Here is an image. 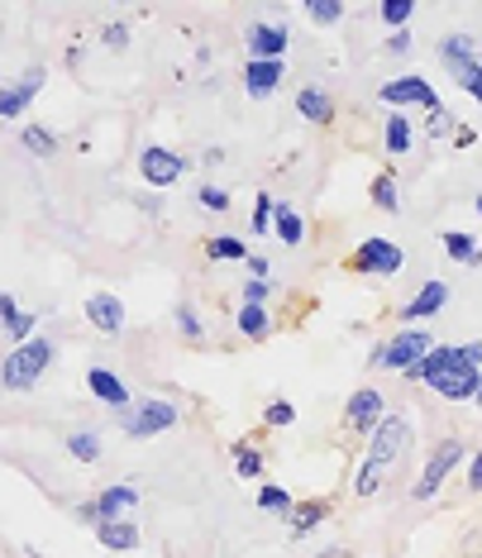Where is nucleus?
<instances>
[{"label":"nucleus","instance_id":"3","mask_svg":"<svg viewBox=\"0 0 482 558\" xmlns=\"http://www.w3.org/2000/svg\"><path fill=\"white\" fill-rule=\"evenodd\" d=\"M53 363V339H29V344L10 349L5 363H0V387L5 391H29Z\"/></svg>","mask_w":482,"mask_h":558},{"label":"nucleus","instance_id":"32","mask_svg":"<svg viewBox=\"0 0 482 558\" xmlns=\"http://www.w3.org/2000/svg\"><path fill=\"white\" fill-rule=\"evenodd\" d=\"M273 215H277V201L268 192H258V196H253V225H249V230L253 234H268L273 230Z\"/></svg>","mask_w":482,"mask_h":558},{"label":"nucleus","instance_id":"18","mask_svg":"<svg viewBox=\"0 0 482 558\" xmlns=\"http://www.w3.org/2000/svg\"><path fill=\"white\" fill-rule=\"evenodd\" d=\"M96 506H100V520H124L138 506V487L134 482H110V487H100Z\"/></svg>","mask_w":482,"mask_h":558},{"label":"nucleus","instance_id":"11","mask_svg":"<svg viewBox=\"0 0 482 558\" xmlns=\"http://www.w3.org/2000/svg\"><path fill=\"white\" fill-rule=\"evenodd\" d=\"M44 92V68H29L20 82H10V86H0V116L5 120H20L24 110H29V100Z\"/></svg>","mask_w":482,"mask_h":558},{"label":"nucleus","instance_id":"17","mask_svg":"<svg viewBox=\"0 0 482 558\" xmlns=\"http://www.w3.org/2000/svg\"><path fill=\"white\" fill-rule=\"evenodd\" d=\"M444 301H449V287H444V282H425V287L401 306V320H406V325H421V320H430L435 311H444Z\"/></svg>","mask_w":482,"mask_h":558},{"label":"nucleus","instance_id":"21","mask_svg":"<svg viewBox=\"0 0 482 558\" xmlns=\"http://www.w3.org/2000/svg\"><path fill=\"white\" fill-rule=\"evenodd\" d=\"M439 244H444V253H449L454 263H463V268H478V263H482V248H478V239H473V234L444 230V234H439Z\"/></svg>","mask_w":482,"mask_h":558},{"label":"nucleus","instance_id":"30","mask_svg":"<svg viewBox=\"0 0 482 558\" xmlns=\"http://www.w3.org/2000/svg\"><path fill=\"white\" fill-rule=\"evenodd\" d=\"M234 473H239V477H263V453L253 449L249 439L234 444Z\"/></svg>","mask_w":482,"mask_h":558},{"label":"nucleus","instance_id":"14","mask_svg":"<svg viewBox=\"0 0 482 558\" xmlns=\"http://www.w3.org/2000/svg\"><path fill=\"white\" fill-rule=\"evenodd\" d=\"M86 320H92L100 335H120L124 329V301L110 296V291H92V296H86Z\"/></svg>","mask_w":482,"mask_h":558},{"label":"nucleus","instance_id":"36","mask_svg":"<svg viewBox=\"0 0 482 558\" xmlns=\"http://www.w3.org/2000/svg\"><path fill=\"white\" fill-rule=\"evenodd\" d=\"M415 15V5H411V0H387V5H383V24H391V29H406V20H411Z\"/></svg>","mask_w":482,"mask_h":558},{"label":"nucleus","instance_id":"27","mask_svg":"<svg viewBox=\"0 0 482 558\" xmlns=\"http://www.w3.org/2000/svg\"><path fill=\"white\" fill-rule=\"evenodd\" d=\"M258 511H268V515H291V511H297V501H291L287 487H277V482H263V487H258Z\"/></svg>","mask_w":482,"mask_h":558},{"label":"nucleus","instance_id":"19","mask_svg":"<svg viewBox=\"0 0 482 558\" xmlns=\"http://www.w3.org/2000/svg\"><path fill=\"white\" fill-rule=\"evenodd\" d=\"M297 116L311 120V124H329L335 120V96L325 86H301L297 92Z\"/></svg>","mask_w":482,"mask_h":558},{"label":"nucleus","instance_id":"23","mask_svg":"<svg viewBox=\"0 0 482 558\" xmlns=\"http://www.w3.org/2000/svg\"><path fill=\"white\" fill-rule=\"evenodd\" d=\"M273 234L282 239L287 248H297L301 239H306V225H301V215L287 206V201H277V215H273Z\"/></svg>","mask_w":482,"mask_h":558},{"label":"nucleus","instance_id":"10","mask_svg":"<svg viewBox=\"0 0 482 558\" xmlns=\"http://www.w3.org/2000/svg\"><path fill=\"white\" fill-rule=\"evenodd\" d=\"M182 172H186V158H182V154H172V148L148 144L144 154H138V177H144L148 186H172Z\"/></svg>","mask_w":482,"mask_h":558},{"label":"nucleus","instance_id":"1","mask_svg":"<svg viewBox=\"0 0 482 558\" xmlns=\"http://www.w3.org/2000/svg\"><path fill=\"white\" fill-rule=\"evenodd\" d=\"M406 383H425L439 401H478L482 391V367L468 359L463 344H435L421 363L406 373Z\"/></svg>","mask_w":482,"mask_h":558},{"label":"nucleus","instance_id":"35","mask_svg":"<svg viewBox=\"0 0 482 558\" xmlns=\"http://www.w3.org/2000/svg\"><path fill=\"white\" fill-rule=\"evenodd\" d=\"M478 48H473V39H468V34H449V39L439 44V58L444 62H454V58H473Z\"/></svg>","mask_w":482,"mask_h":558},{"label":"nucleus","instance_id":"25","mask_svg":"<svg viewBox=\"0 0 482 558\" xmlns=\"http://www.w3.org/2000/svg\"><path fill=\"white\" fill-rule=\"evenodd\" d=\"M239 335H249V339H268V329H273V320H268V306H239Z\"/></svg>","mask_w":482,"mask_h":558},{"label":"nucleus","instance_id":"8","mask_svg":"<svg viewBox=\"0 0 482 558\" xmlns=\"http://www.w3.org/2000/svg\"><path fill=\"white\" fill-rule=\"evenodd\" d=\"M383 421H387V401H383V391L377 387H359L345 401V425L353 429V435H373Z\"/></svg>","mask_w":482,"mask_h":558},{"label":"nucleus","instance_id":"50","mask_svg":"<svg viewBox=\"0 0 482 558\" xmlns=\"http://www.w3.org/2000/svg\"><path fill=\"white\" fill-rule=\"evenodd\" d=\"M473 206H478V215H482V196H478V201H473Z\"/></svg>","mask_w":482,"mask_h":558},{"label":"nucleus","instance_id":"7","mask_svg":"<svg viewBox=\"0 0 482 558\" xmlns=\"http://www.w3.org/2000/svg\"><path fill=\"white\" fill-rule=\"evenodd\" d=\"M182 421V411H177L172 401H138L134 411H124V435L130 439H154V435H168V429Z\"/></svg>","mask_w":482,"mask_h":558},{"label":"nucleus","instance_id":"5","mask_svg":"<svg viewBox=\"0 0 482 558\" xmlns=\"http://www.w3.org/2000/svg\"><path fill=\"white\" fill-rule=\"evenodd\" d=\"M463 439L459 435H449V439H439L435 444V449H430L425 453V468H421V477H415V487H411V497L415 501H430V497H435V492L444 487V477H449L454 473V468H459L463 463Z\"/></svg>","mask_w":482,"mask_h":558},{"label":"nucleus","instance_id":"44","mask_svg":"<svg viewBox=\"0 0 482 558\" xmlns=\"http://www.w3.org/2000/svg\"><path fill=\"white\" fill-rule=\"evenodd\" d=\"M454 144H459V148H473V144H478V130H468V124H459V130H454Z\"/></svg>","mask_w":482,"mask_h":558},{"label":"nucleus","instance_id":"12","mask_svg":"<svg viewBox=\"0 0 482 558\" xmlns=\"http://www.w3.org/2000/svg\"><path fill=\"white\" fill-rule=\"evenodd\" d=\"M249 58H258V62H277L287 53V44H291V34H287V24H249Z\"/></svg>","mask_w":482,"mask_h":558},{"label":"nucleus","instance_id":"49","mask_svg":"<svg viewBox=\"0 0 482 558\" xmlns=\"http://www.w3.org/2000/svg\"><path fill=\"white\" fill-rule=\"evenodd\" d=\"M463 349H468V359H473V363L482 367V344H463Z\"/></svg>","mask_w":482,"mask_h":558},{"label":"nucleus","instance_id":"13","mask_svg":"<svg viewBox=\"0 0 482 558\" xmlns=\"http://www.w3.org/2000/svg\"><path fill=\"white\" fill-rule=\"evenodd\" d=\"M282 77H287V62H282V58H277V62L249 58V68H244V92H249L253 100H268L277 86H282Z\"/></svg>","mask_w":482,"mask_h":558},{"label":"nucleus","instance_id":"45","mask_svg":"<svg viewBox=\"0 0 482 558\" xmlns=\"http://www.w3.org/2000/svg\"><path fill=\"white\" fill-rule=\"evenodd\" d=\"M444 130H459V124H449V116L435 110V116H430V134H444Z\"/></svg>","mask_w":482,"mask_h":558},{"label":"nucleus","instance_id":"4","mask_svg":"<svg viewBox=\"0 0 482 558\" xmlns=\"http://www.w3.org/2000/svg\"><path fill=\"white\" fill-rule=\"evenodd\" d=\"M430 349H435V335H430L425 325H406L401 335H391L387 344H377V349H373V363H377V367H391V373H401V377H406L415 363L425 359Z\"/></svg>","mask_w":482,"mask_h":558},{"label":"nucleus","instance_id":"43","mask_svg":"<svg viewBox=\"0 0 482 558\" xmlns=\"http://www.w3.org/2000/svg\"><path fill=\"white\" fill-rule=\"evenodd\" d=\"M77 520H86V525H100V506L96 501H82L77 506Z\"/></svg>","mask_w":482,"mask_h":558},{"label":"nucleus","instance_id":"16","mask_svg":"<svg viewBox=\"0 0 482 558\" xmlns=\"http://www.w3.org/2000/svg\"><path fill=\"white\" fill-rule=\"evenodd\" d=\"M96 544L110 554H134L138 544H144V535H138L134 520H100L96 525Z\"/></svg>","mask_w":482,"mask_h":558},{"label":"nucleus","instance_id":"40","mask_svg":"<svg viewBox=\"0 0 482 558\" xmlns=\"http://www.w3.org/2000/svg\"><path fill=\"white\" fill-rule=\"evenodd\" d=\"M100 44L124 53V48H130V29H124V24H106V29H100Z\"/></svg>","mask_w":482,"mask_h":558},{"label":"nucleus","instance_id":"28","mask_svg":"<svg viewBox=\"0 0 482 558\" xmlns=\"http://www.w3.org/2000/svg\"><path fill=\"white\" fill-rule=\"evenodd\" d=\"M206 258H215V263H249V248H244V239L220 234V239H210L206 244Z\"/></svg>","mask_w":482,"mask_h":558},{"label":"nucleus","instance_id":"34","mask_svg":"<svg viewBox=\"0 0 482 558\" xmlns=\"http://www.w3.org/2000/svg\"><path fill=\"white\" fill-rule=\"evenodd\" d=\"M291 421H297V405H291V401H268V411H263V425H268V429H287Z\"/></svg>","mask_w":482,"mask_h":558},{"label":"nucleus","instance_id":"29","mask_svg":"<svg viewBox=\"0 0 482 558\" xmlns=\"http://www.w3.org/2000/svg\"><path fill=\"white\" fill-rule=\"evenodd\" d=\"M383 144H387V154H406V148H411V124H406V116H387Z\"/></svg>","mask_w":482,"mask_h":558},{"label":"nucleus","instance_id":"46","mask_svg":"<svg viewBox=\"0 0 482 558\" xmlns=\"http://www.w3.org/2000/svg\"><path fill=\"white\" fill-rule=\"evenodd\" d=\"M406 48H411V34H391V39H387V53H406Z\"/></svg>","mask_w":482,"mask_h":558},{"label":"nucleus","instance_id":"15","mask_svg":"<svg viewBox=\"0 0 482 558\" xmlns=\"http://www.w3.org/2000/svg\"><path fill=\"white\" fill-rule=\"evenodd\" d=\"M86 387H92V397L106 401L110 411H120V415L130 411V387H124L110 367H92V373H86Z\"/></svg>","mask_w":482,"mask_h":558},{"label":"nucleus","instance_id":"24","mask_svg":"<svg viewBox=\"0 0 482 558\" xmlns=\"http://www.w3.org/2000/svg\"><path fill=\"white\" fill-rule=\"evenodd\" d=\"M367 201H373L377 210L397 215V210H401V196H397V177H391V172H377V177H373V186H367Z\"/></svg>","mask_w":482,"mask_h":558},{"label":"nucleus","instance_id":"47","mask_svg":"<svg viewBox=\"0 0 482 558\" xmlns=\"http://www.w3.org/2000/svg\"><path fill=\"white\" fill-rule=\"evenodd\" d=\"M15 315H20V306H15V296L5 291V296H0V320H15Z\"/></svg>","mask_w":482,"mask_h":558},{"label":"nucleus","instance_id":"9","mask_svg":"<svg viewBox=\"0 0 482 558\" xmlns=\"http://www.w3.org/2000/svg\"><path fill=\"white\" fill-rule=\"evenodd\" d=\"M383 100H387V106H425L430 116L444 110V100L435 96V86H430L421 72H411V77H397V82H383Z\"/></svg>","mask_w":482,"mask_h":558},{"label":"nucleus","instance_id":"37","mask_svg":"<svg viewBox=\"0 0 482 558\" xmlns=\"http://www.w3.org/2000/svg\"><path fill=\"white\" fill-rule=\"evenodd\" d=\"M306 15H311L315 24H335V20H345V5H339V0H311Z\"/></svg>","mask_w":482,"mask_h":558},{"label":"nucleus","instance_id":"20","mask_svg":"<svg viewBox=\"0 0 482 558\" xmlns=\"http://www.w3.org/2000/svg\"><path fill=\"white\" fill-rule=\"evenodd\" d=\"M444 68H449V77L459 82L463 92L482 106V58H478V53H473V58H454V62H444Z\"/></svg>","mask_w":482,"mask_h":558},{"label":"nucleus","instance_id":"6","mask_svg":"<svg viewBox=\"0 0 482 558\" xmlns=\"http://www.w3.org/2000/svg\"><path fill=\"white\" fill-rule=\"evenodd\" d=\"M345 268L359 277H397L406 268V253H401V244H391V239H363L345 258Z\"/></svg>","mask_w":482,"mask_h":558},{"label":"nucleus","instance_id":"33","mask_svg":"<svg viewBox=\"0 0 482 558\" xmlns=\"http://www.w3.org/2000/svg\"><path fill=\"white\" fill-rule=\"evenodd\" d=\"M34 329H39V315H15V320H5V339H15V349L20 344H29V335H34Z\"/></svg>","mask_w":482,"mask_h":558},{"label":"nucleus","instance_id":"39","mask_svg":"<svg viewBox=\"0 0 482 558\" xmlns=\"http://www.w3.org/2000/svg\"><path fill=\"white\" fill-rule=\"evenodd\" d=\"M201 206L215 210V215L230 210V192H225V186H201Z\"/></svg>","mask_w":482,"mask_h":558},{"label":"nucleus","instance_id":"48","mask_svg":"<svg viewBox=\"0 0 482 558\" xmlns=\"http://www.w3.org/2000/svg\"><path fill=\"white\" fill-rule=\"evenodd\" d=\"M249 272L258 277V282H268V258H249Z\"/></svg>","mask_w":482,"mask_h":558},{"label":"nucleus","instance_id":"41","mask_svg":"<svg viewBox=\"0 0 482 558\" xmlns=\"http://www.w3.org/2000/svg\"><path fill=\"white\" fill-rule=\"evenodd\" d=\"M244 301H249V306H268V282H258V277H249Z\"/></svg>","mask_w":482,"mask_h":558},{"label":"nucleus","instance_id":"22","mask_svg":"<svg viewBox=\"0 0 482 558\" xmlns=\"http://www.w3.org/2000/svg\"><path fill=\"white\" fill-rule=\"evenodd\" d=\"M325 520H329V501H301L297 511L287 515V525H291V535L301 539V535H311L315 525H325Z\"/></svg>","mask_w":482,"mask_h":558},{"label":"nucleus","instance_id":"42","mask_svg":"<svg viewBox=\"0 0 482 558\" xmlns=\"http://www.w3.org/2000/svg\"><path fill=\"white\" fill-rule=\"evenodd\" d=\"M468 487H473V492H482V444H478L473 463H468Z\"/></svg>","mask_w":482,"mask_h":558},{"label":"nucleus","instance_id":"31","mask_svg":"<svg viewBox=\"0 0 482 558\" xmlns=\"http://www.w3.org/2000/svg\"><path fill=\"white\" fill-rule=\"evenodd\" d=\"M68 453L77 463H96L100 459V435H92V429H82V435H68Z\"/></svg>","mask_w":482,"mask_h":558},{"label":"nucleus","instance_id":"38","mask_svg":"<svg viewBox=\"0 0 482 558\" xmlns=\"http://www.w3.org/2000/svg\"><path fill=\"white\" fill-rule=\"evenodd\" d=\"M172 320H177V335H182V339H201V335H206V329H201V315L192 306H177Z\"/></svg>","mask_w":482,"mask_h":558},{"label":"nucleus","instance_id":"26","mask_svg":"<svg viewBox=\"0 0 482 558\" xmlns=\"http://www.w3.org/2000/svg\"><path fill=\"white\" fill-rule=\"evenodd\" d=\"M20 144L29 148L34 158H53V154H58V134H53V130H44V124H24Z\"/></svg>","mask_w":482,"mask_h":558},{"label":"nucleus","instance_id":"2","mask_svg":"<svg viewBox=\"0 0 482 558\" xmlns=\"http://www.w3.org/2000/svg\"><path fill=\"white\" fill-rule=\"evenodd\" d=\"M406 449H411V425H406L401 415H387V421L367 435V459L359 468V477H353V492H359V497H377V487H383L387 473L401 463Z\"/></svg>","mask_w":482,"mask_h":558}]
</instances>
